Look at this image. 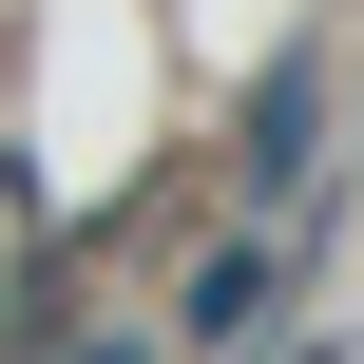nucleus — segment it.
I'll return each instance as SVG.
<instances>
[{
  "mask_svg": "<svg viewBox=\"0 0 364 364\" xmlns=\"http://www.w3.org/2000/svg\"><path fill=\"white\" fill-rule=\"evenodd\" d=\"M288 364H326V346H288Z\"/></svg>",
  "mask_w": 364,
  "mask_h": 364,
  "instance_id": "nucleus-3",
  "label": "nucleus"
},
{
  "mask_svg": "<svg viewBox=\"0 0 364 364\" xmlns=\"http://www.w3.org/2000/svg\"><path fill=\"white\" fill-rule=\"evenodd\" d=\"M269 307H288V250H211V269L173 288V346H250Z\"/></svg>",
  "mask_w": 364,
  "mask_h": 364,
  "instance_id": "nucleus-1",
  "label": "nucleus"
},
{
  "mask_svg": "<svg viewBox=\"0 0 364 364\" xmlns=\"http://www.w3.org/2000/svg\"><path fill=\"white\" fill-rule=\"evenodd\" d=\"M307 134H326V58H269V96H250V192H288Z\"/></svg>",
  "mask_w": 364,
  "mask_h": 364,
  "instance_id": "nucleus-2",
  "label": "nucleus"
}]
</instances>
